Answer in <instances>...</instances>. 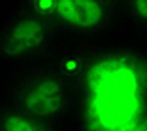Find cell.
Instances as JSON below:
<instances>
[{"instance_id":"cell-1","label":"cell","mask_w":147,"mask_h":131,"mask_svg":"<svg viewBox=\"0 0 147 131\" xmlns=\"http://www.w3.org/2000/svg\"><path fill=\"white\" fill-rule=\"evenodd\" d=\"M72 82L66 131H134L147 114V41L117 32L61 49Z\"/></svg>"},{"instance_id":"cell-2","label":"cell","mask_w":147,"mask_h":131,"mask_svg":"<svg viewBox=\"0 0 147 131\" xmlns=\"http://www.w3.org/2000/svg\"><path fill=\"white\" fill-rule=\"evenodd\" d=\"M0 103L68 129L72 82L61 51L40 64L6 71L0 80Z\"/></svg>"},{"instance_id":"cell-3","label":"cell","mask_w":147,"mask_h":131,"mask_svg":"<svg viewBox=\"0 0 147 131\" xmlns=\"http://www.w3.org/2000/svg\"><path fill=\"white\" fill-rule=\"evenodd\" d=\"M57 30L66 45L121 32V0H15Z\"/></svg>"},{"instance_id":"cell-4","label":"cell","mask_w":147,"mask_h":131,"mask_svg":"<svg viewBox=\"0 0 147 131\" xmlns=\"http://www.w3.org/2000/svg\"><path fill=\"white\" fill-rule=\"evenodd\" d=\"M66 43L45 19L13 2L0 21V68L6 71L40 64L55 56Z\"/></svg>"},{"instance_id":"cell-5","label":"cell","mask_w":147,"mask_h":131,"mask_svg":"<svg viewBox=\"0 0 147 131\" xmlns=\"http://www.w3.org/2000/svg\"><path fill=\"white\" fill-rule=\"evenodd\" d=\"M0 131H66V129L0 103Z\"/></svg>"},{"instance_id":"cell-7","label":"cell","mask_w":147,"mask_h":131,"mask_svg":"<svg viewBox=\"0 0 147 131\" xmlns=\"http://www.w3.org/2000/svg\"><path fill=\"white\" fill-rule=\"evenodd\" d=\"M134 131H147V114L142 118V122L138 124V127H136Z\"/></svg>"},{"instance_id":"cell-6","label":"cell","mask_w":147,"mask_h":131,"mask_svg":"<svg viewBox=\"0 0 147 131\" xmlns=\"http://www.w3.org/2000/svg\"><path fill=\"white\" fill-rule=\"evenodd\" d=\"M121 32L147 41V0H121Z\"/></svg>"}]
</instances>
